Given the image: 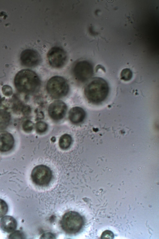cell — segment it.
<instances>
[{
  "instance_id": "1",
  "label": "cell",
  "mask_w": 159,
  "mask_h": 239,
  "mask_svg": "<svg viewBox=\"0 0 159 239\" xmlns=\"http://www.w3.org/2000/svg\"><path fill=\"white\" fill-rule=\"evenodd\" d=\"M14 83L18 91L26 93L36 92L40 85L38 75L34 71L29 69L19 71L15 77Z\"/></svg>"
},
{
  "instance_id": "2",
  "label": "cell",
  "mask_w": 159,
  "mask_h": 239,
  "mask_svg": "<svg viewBox=\"0 0 159 239\" xmlns=\"http://www.w3.org/2000/svg\"><path fill=\"white\" fill-rule=\"evenodd\" d=\"M109 91L108 84L105 80L101 77H95L87 84L84 92L86 98L89 102L98 104L106 99Z\"/></svg>"
},
{
  "instance_id": "3",
  "label": "cell",
  "mask_w": 159,
  "mask_h": 239,
  "mask_svg": "<svg viewBox=\"0 0 159 239\" xmlns=\"http://www.w3.org/2000/svg\"><path fill=\"white\" fill-rule=\"evenodd\" d=\"M61 224L62 229L66 233L75 234L79 232L82 227L84 220L77 212L70 211L63 215Z\"/></svg>"
},
{
  "instance_id": "4",
  "label": "cell",
  "mask_w": 159,
  "mask_h": 239,
  "mask_svg": "<svg viewBox=\"0 0 159 239\" xmlns=\"http://www.w3.org/2000/svg\"><path fill=\"white\" fill-rule=\"evenodd\" d=\"M46 87L49 94L55 98L65 96L69 90L68 85L66 80L59 76L50 78L47 82Z\"/></svg>"
},
{
  "instance_id": "5",
  "label": "cell",
  "mask_w": 159,
  "mask_h": 239,
  "mask_svg": "<svg viewBox=\"0 0 159 239\" xmlns=\"http://www.w3.org/2000/svg\"><path fill=\"white\" fill-rule=\"evenodd\" d=\"M33 181L36 185L44 186L48 185L52 177V173L50 168L43 165L35 167L31 173Z\"/></svg>"
},
{
  "instance_id": "6",
  "label": "cell",
  "mask_w": 159,
  "mask_h": 239,
  "mask_svg": "<svg viewBox=\"0 0 159 239\" xmlns=\"http://www.w3.org/2000/svg\"><path fill=\"white\" fill-rule=\"evenodd\" d=\"M73 73L76 79L81 82L88 80L92 76L93 67L88 61L83 60L77 63L73 68Z\"/></svg>"
},
{
  "instance_id": "7",
  "label": "cell",
  "mask_w": 159,
  "mask_h": 239,
  "mask_svg": "<svg viewBox=\"0 0 159 239\" xmlns=\"http://www.w3.org/2000/svg\"><path fill=\"white\" fill-rule=\"evenodd\" d=\"M47 57L50 65L55 68H60L63 66L67 60L65 51L58 47L51 48L48 52Z\"/></svg>"
},
{
  "instance_id": "8",
  "label": "cell",
  "mask_w": 159,
  "mask_h": 239,
  "mask_svg": "<svg viewBox=\"0 0 159 239\" xmlns=\"http://www.w3.org/2000/svg\"><path fill=\"white\" fill-rule=\"evenodd\" d=\"M20 59L23 65L27 67H33L39 63L41 58L40 55L36 50L28 49L21 52Z\"/></svg>"
},
{
  "instance_id": "9",
  "label": "cell",
  "mask_w": 159,
  "mask_h": 239,
  "mask_svg": "<svg viewBox=\"0 0 159 239\" xmlns=\"http://www.w3.org/2000/svg\"><path fill=\"white\" fill-rule=\"evenodd\" d=\"M67 110L66 104L61 101H56L49 105L48 113L53 120H58L62 119L65 116Z\"/></svg>"
},
{
  "instance_id": "10",
  "label": "cell",
  "mask_w": 159,
  "mask_h": 239,
  "mask_svg": "<svg viewBox=\"0 0 159 239\" xmlns=\"http://www.w3.org/2000/svg\"><path fill=\"white\" fill-rule=\"evenodd\" d=\"M14 139L10 133L5 131H0V152L9 151L12 149L14 144Z\"/></svg>"
},
{
  "instance_id": "11",
  "label": "cell",
  "mask_w": 159,
  "mask_h": 239,
  "mask_svg": "<svg viewBox=\"0 0 159 239\" xmlns=\"http://www.w3.org/2000/svg\"><path fill=\"white\" fill-rule=\"evenodd\" d=\"M0 226L4 231L10 233L14 231L16 229L17 223L16 220L13 217L7 215L1 219Z\"/></svg>"
},
{
  "instance_id": "12",
  "label": "cell",
  "mask_w": 159,
  "mask_h": 239,
  "mask_svg": "<svg viewBox=\"0 0 159 239\" xmlns=\"http://www.w3.org/2000/svg\"><path fill=\"white\" fill-rule=\"evenodd\" d=\"M86 114L84 110L81 107H75L69 111V118L73 123L77 124L82 122L84 119Z\"/></svg>"
},
{
  "instance_id": "13",
  "label": "cell",
  "mask_w": 159,
  "mask_h": 239,
  "mask_svg": "<svg viewBox=\"0 0 159 239\" xmlns=\"http://www.w3.org/2000/svg\"><path fill=\"white\" fill-rule=\"evenodd\" d=\"M11 120L10 113L7 110L0 109V129L6 128L8 125Z\"/></svg>"
},
{
  "instance_id": "14",
  "label": "cell",
  "mask_w": 159,
  "mask_h": 239,
  "mask_svg": "<svg viewBox=\"0 0 159 239\" xmlns=\"http://www.w3.org/2000/svg\"><path fill=\"white\" fill-rule=\"evenodd\" d=\"M72 139L70 135L65 134L60 138L59 141V145L60 148L62 149H66L70 146Z\"/></svg>"
},
{
  "instance_id": "15",
  "label": "cell",
  "mask_w": 159,
  "mask_h": 239,
  "mask_svg": "<svg viewBox=\"0 0 159 239\" xmlns=\"http://www.w3.org/2000/svg\"><path fill=\"white\" fill-rule=\"evenodd\" d=\"M35 127L36 132L39 134L46 132L48 128L47 124L45 122L42 121L37 122Z\"/></svg>"
},
{
  "instance_id": "16",
  "label": "cell",
  "mask_w": 159,
  "mask_h": 239,
  "mask_svg": "<svg viewBox=\"0 0 159 239\" xmlns=\"http://www.w3.org/2000/svg\"><path fill=\"white\" fill-rule=\"evenodd\" d=\"M132 72L129 68L123 69L120 73L121 79L125 81L130 80L132 77Z\"/></svg>"
},
{
  "instance_id": "17",
  "label": "cell",
  "mask_w": 159,
  "mask_h": 239,
  "mask_svg": "<svg viewBox=\"0 0 159 239\" xmlns=\"http://www.w3.org/2000/svg\"><path fill=\"white\" fill-rule=\"evenodd\" d=\"M8 210V205L3 200L0 199V218L5 215Z\"/></svg>"
},
{
  "instance_id": "18",
  "label": "cell",
  "mask_w": 159,
  "mask_h": 239,
  "mask_svg": "<svg viewBox=\"0 0 159 239\" xmlns=\"http://www.w3.org/2000/svg\"><path fill=\"white\" fill-rule=\"evenodd\" d=\"M22 129L25 132H31L34 128V124L33 122L29 120L25 121L22 124Z\"/></svg>"
},
{
  "instance_id": "19",
  "label": "cell",
  "mask_w": 159,
  "mask_h": 239,
  "mask_svg": "<svg viewBox=\"0 0 159 239\" xmlns=\"http://www.w3.org/2000/svg\"><path fill=\"white\" fill-rule=\"evenodd\" d=\"M2 91L3 94L7 96H11L12 94L13 91L12 88L7 85L3 86L2 88Z\"/></svg>"
},
{
  "instance_id": "20",
  "label": "cell",
  "mask_w": 159,
  "mask_h": 239,
  "mask_svg": "<svg viewBox=\"0 0 159 239\" xmlns=\"http://www.w3.org/2000/svg\"><path fill=\"white\" fill-rule=\"evenodd\" d=\"M114 237L113 233L109 230H106L102 233L101 238L102 239H113Z\"/></svg>"
},
{
  "instance_id": "21",
  "label": "cell",
  "mask_w": 159,
  "mask_h": 239,
  "mask_svg": "<svg viewBox=\"0 0 159 239\" xmlns=\"http://www.w3.org/2000/svg\"><path fill=\"white\" fill-rule=\"evenodd\" d=\"M24 237V235L22 232L20 231H16L10 235L9 238H23Z\"/></svg>"
},
{
  "instance_id": "22",
  "label": "cell",
  "mask_w": 159,
  "mask_h": 239,
  "mask_svg": "<svg viewBox=\"0 0 159 239\" xmlns=\"http://www.w3.org/2000/svg\"><path fill=\"white\" fill-rule=\"evenodd\" d=\"M1 96H0V105L1 103Z\"/></svg>"
}]
</instances>
